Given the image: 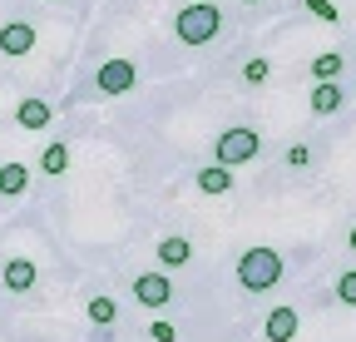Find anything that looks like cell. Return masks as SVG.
Segmentation results:
<instances>
[{
  "instance_id": "cell-1",
  "label": "cell",
  "mask_w": 356,
  "mask_h": 342,
  "mask_svg": "<svg viewBox=\"0 0 356 342\" xmlns=\"http://www.w3.org/2000/svg\"><path fill=\"white\" fill-rule=\"evenodd\" d=\"M282 278V253L277 248H248L243 263H238V283L248 293H273Z\"/></svg>"
},
{
  "instance_id": "cell-2",
  "label": "cell",
  "mask_w": 356,
  "mask_h": 342,
  "mask_svg": "<svg viewBox=\"0 0 356 342\" xmlns=\"http://www.w3.org/2000/svg\"><path fill=\"white\" fill-rule=\"evenodd\" d=\"M173 30H178V40H184V45H208V40L222 30V10L208 6V0H198V6H184V10L173 15Z\"/></svg>"
},
{
  "instance_id": "cell-3",
  "label": "cell",
  "mask_w": 356,
  "mask_h": 342,
  "mask_svg": "<svg viewBox=\"0 0 356 342\" xmlns=\"http://www.w3.org/2000/svg\"><path fill=\"white\" fill-rule=\"evenodd\" d=\"M252 154H257V134H252V130H222V134H218V164L238 169V164H248Z\"/></svg>"
},
{
  "instance_id": "cell-4",
  "label": "cell",
  "mask_w": 356,
  "mask_h": 342,
  "mask_svg": "<svg viewBox=\"0 0 356 342\" xmlns=\"http://www.w3.org/2000/svg\"><path fill=\"white\" fill-rule=\"evenodd\" d=\"M134 297L154 313V308H168L173 303V283H168V273H139L134 278Z\"/></svg>"
},
{
  "instance_id": "cell-5",
  "label": "cell",
  "mask_w": 356,
  "mask_h": 342,
  "mask_svg": "<svg viewBox=\"0 0 356 342\" xmlns=\"http://www.w3.org/2000/svg\"><path fill=\"white\" fill-rule=\"evenodd\" d=\"M95 84H99V95H129L134 90V65L129 60H109V65H99Z\"/></svg>"
},
{
  "instance_id": "cell-6",
  "label": "cell",
  "mask_w": 356,
  "mask_h": 342,
  "mask_svg": "<svg viewBox=\"0 0 356 342\" xmlns=\"http://www.w3.org/2000/svg\"><path fill=\"white\" fill-rule=\"evenodd\" d=\"M30 50H35V25H25V20L0 25V55L20 60V55H30Z\"/></svg>"
},
{
  "instance_id": "cell-7",
  "label": "cell",
  "mask_w": 356,
  "mask_h": 342,
  "mask_svg": "<svg viewBox=\"0 0 356 342\" xmlns=\"http://www.w3.org/2000/svg\"><path fill=\"white\" fill-rule=\"evenodd\" d=\"M154 258H159L163 268H184V263L193 258V243H188V238H178V233H168V238L159 243V253H154Z\"/></svg>"
},
{
  "instance_id": "cell-8",
  "label": "cell",
  "mask_w": 356,
  "mask_h": 342,
  "mask_svg": "<svg viewBox=\"0 0 356 342\" xmlns=\"http://www.w3.org/2000/svg\"><path fill=\"white\" fill-rule=\"evenodd\" d=\"M193 184H198L203 194H228V189H233V169H228V164H208V169H198V174H193Z\"/></svg>"
},
{
  "instance_id": "cell-9",
  "label": "cell",
  "mask_w": 356,
  "mask_h": 342,
  "mask_svg": "<svg viewBox=\"0 0 356 342\" xmlns=\"http://www.w3.org/2000/svg\"><path fill=\"white\" fill-rule=\"evenodd\" d=\"M267 337H273V342H292L297 337V308H273V313H267Z\"/></svg>"
},
{
  "instance_id": "cell-10",
  "label": "cell",
  "mask_w": 356,
  "mask_h": 342,
  "mask_svg": "<svg viewBox=\"0 0 356 342\" xmlns=\"http://www.w3.org/2000/svg\"><path fill=\"white\" fill-rule=\"evenodd\" d=\"M6 288L10 293H30L35 288V263L30 258H10L6 263Z\"/></svg>"
},
{
  "instance_id": "cell-11",
  "label": "cell",
  "mask_w": 356,
  "mask_h": 342,
  "mask_svg": "<svg viewBox=\"0 0 356 342\" xmlns=\"http://www.w3.org/2000/svg\"><path fill=\"white\" fill-rule=\"evenodd\" d=\"M15 119H20V130H44V124L55 119V109H50V104H40V100H25V104L15 109Z\"/></svg>"
},
{
  "instance_id": "cell-12",
  "label": "cell",
  "mask_w": 356,
  "mask_h": 342,
  "mask_svg": "<svg viewBox=\"0 0 356 342\" xmlns=\"http://www.w3.org/2000/svg\"><path fill=\"white\" fill-rule=\"evenodd\" d=\"M25 184H30L25 164H6V169H0V194H25Z\"/></svg>"
},
{
  "instance_id": "cell-13",
  "label": "cell",
  "mask_w": 356,
  "mask_h": 342,
  "mask_svg": "<svg viewBox=\"0 0 356 342\" xmlns=\"http://www.w3.org/2000/svg\"><path fill=\"white\" fill-rule=\"evenodd\" d=\"M341 65H346V60H341L337 50H327V55H317V60H312V75H317V84H332V79L341 75Z\"/></svg>"
},
{
  "instance_id": "cell-14",
  "label": "cell",
  "mask_w": 356,
  "mask_h": 342,
  "mask_svg": "<svg viewBox=\"0 0 356 342\" xmlns=\"http://www.w3.org/2000/svg\"><path fill=\"white\" fill-rule=\"evenodd\" d=\"M312 109H317V114H337L341 109V90H337V84H317V90H312Z\"/></svg>"
},
{
  "instance_id": "cell-15",
  "label": "cell",
  "mask_w": 356,
  "mask_h": 342,
  "mask_svg": "<svg viewBox=\"0 0 356 342\" xmlns=\"http://www.w3.org/2000/svg\"><path fill=\"white\" fill-rule=\"evenodd\" d=\"M40 169H44V174H65V169H70V144H50V149H44V159H40Z\"/></svg>"
},
{
  "instance_id": "cell-16",
  "label": "cell",
  "mask_w": 356,
  "mask_h": 342,
  "mask_svg": "<svg viewBox=\"0 0 356 342\" xmlns=\"http://www.w3.org/2000/svg\"><path fill=\"white\" fill-rule=\"evenodd\" d=\"M114 318H119V303H114V297H89V322L109 327Z\"/></svg>"
},
{
  "instance_id": "cell-17",
  "label": "cell",
  "mask_w": 356,
  "mask_h": 342,
  "mask_svg": "<svg viewBox=\"0 0 356 342\" xmlns=\"http://www.w3.org/2000/svg\"><path fill=\"white\" fill-rule=\"evenodd\" d=\"M267 75H273V65H267L262 55H252V60L243 65V79H248V84H267Z\"/></svg>"
},
{
  "instance_id": "cell-18",
  "label": "cell",
  "mask_w": 356,
  "mask_h": 342,
  "mask_svg": "<svg viewBox=\"0 0 356 342\" xmlns=\"http://www.w3.org/2000/svg\"><path fill=\"white\" fill-rule=\"evenodd\" d=\"M337 297H341V303H351V308H356V268L337 278Z\"/></svg>"
},
{
  "instance_id": "cell-19",
  "label": "cell",
  "mask_w": 356,
  "mask_h": 342,
  "mask_svg": "<svg viewBox=\"0 0 356 342\" xmlns=\"http://www.w3.org/2000/svg\"><path fill=\"white\" fill-rule=\"evenodd\" d=\"M287 164H292V169H307V164H312V149H307V144H292V149H287Z\"/></svg>"
},
{
  "instance_id": "cell-20",
  "label": "cell",
  "mask_w": 356,
  "mask_h": 342,
  "mask_svg": "<svg viewBox=\"0 0 356 342\" xmlns=\"http://www.w3.org/2000/svg\"><path fill=\"white\" fill-rule=\"evenodd\" d=\"M307 10L322 15V20H337V6H332V0H307Z\"/></svg>"
},
{
  "instance_id": "cell-21",
  "label": "cell",
  "mask_w": 356,
  "mask_h": 342,
  "mask_svg": "<svg viewBox=\"0 0 356 342\" xmlns=\"http://www.w3.org/2000/svg\"><path fill=\"white\" fill-rule=\"evenodd\" d=\"M149 337H154V342H173V322H154Z\"/></svg>"
},
{
  "instance_id": "cell-22",
  "label": "cell",
  "mask_w": 356,
  "mask_h": 342,
  "mask_svg": "<svg viewBox=\"0 0 356 342\" xmlns=\"http://www.w3.org/2000/svg\"><path fill=\"white\" fill-rule=\"evenodd\" d=\"M351 248H356V228H351Z\"/></svg>"
},
{
  "instance_id": "cell-23",
  "label": "cell",
  "mask_w": 356,
  "mask_h": 342,
  "mask_svg": "<svg viewBox=\"0 0 356 342\" xmlns=\"http://www.w3.org/2000/svg\"><path fill=\"white\" fill-rule=\"evenodd\" d=\"M243 6H257V0H243Z\"/></svg>"
}]
</instances>
